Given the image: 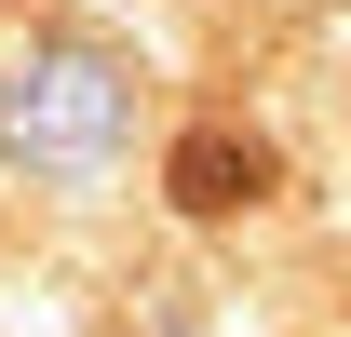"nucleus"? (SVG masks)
I'll list each match as a JSON object with an SVG mask.
<instances>
[{"label": "nucleus", "instance_id": "nucleus-1", "mask_svg": "<svg viewBox=\"0 0 351 337\" xmlns=\"http://www.w3.org/2000/svg\"><path fill=\"white\" fill-rule=\"evenodd\" d=\"M0 149L27 175H108V149H122V68L82 54V41L14 54L0 68Z\"/></svg>", "mask_w": 351, "mask_h": 337}, {"label": "nucleus", "instance_id": "nucleus-2", "mask_svg": "<svg viewBox=\"0 0 351 337\" xmlns=\"http://www.w3.org/2000/svg\"><path fill=\"white\" fill-rule=\"evenodd\" d=\"M162 189H176L189 216H243V203L270 189V135H243V122H189V135L162 149Z\"/></svg>", "mask_w": 351, "mask_h": 337}]
</instances>
